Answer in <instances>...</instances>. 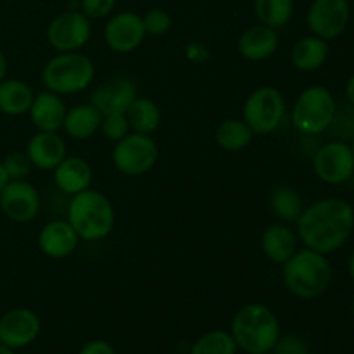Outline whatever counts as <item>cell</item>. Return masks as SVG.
<instances>
[{
  "label": "cell",
  "instance_id": "83f0119b",
  "mask_svg": "<svg viewBox=\"0 0 354 354\" xmlns=\"http://www.w3.org/2000/svg\"><path fill=\"white\" fill-rule=\"evenodd\" d=\"M254 14L265 26L280 30L294 14V0H254Z\"/></svg>",
  "mask_w": 354,
  "mask_h": 354
},
{
  "label": "cell",
  "instance_id": "277c9868",
  "mask_svg": "<svg viewBox=\"0 0 354 354\" xmlns=\"http://www.w3.org/2000/svg\"><path fill=\"white\" fill-rule=\"evenodd\" d=\"M66 213L69 225L82 241H102L114 228V207L99 190L86 189L71 196Z\"/></svg>",
  "mask_w": 354,
  "mask_h": 354
},
{
  "label": "cell",
  "instance_id": "7c38bea8",
  "mask_svg": "<svg viewBox=\"0 0 354 354\" xmlns=\"http://www.w3.org/2000/svg\"><path fill=\"white\" fill-rule=\"evenodd\" d=\"M40 207V194L26 180H9L0 192V209L10 221L30 223L38 216Z\"/></svg>",
  "mask_w": 354,
  "mask_h": 354
},
{
  "label": "cell",
  "instance_id": "8d00e7d4",
  "mask_svg": "<svg viewBox=\"0 0 354 354\" xmlns=\"http://www.w3.org/2000/svg\"><path fill=\"white\" fill-rule=\"evenodd\" d=\"M78 354H116L113 346L107 341H102V339H95V341H90L80 349Z\"/></svg>",
  "mask_w": 354,
  "mask_h": 354
},
{
  "label": "cell",
  "instance_id": "30bf717a",
  "mask_svg": "<svg viewBox=\"0 0 354 354\" xmlns=\"http://www.w3.org/2000/svg\"><path fill=\"white\" fill-rule=\"evenodd\" d=\"M313 171L327 185H344L354 176L351 145L342 140H330L317 149Z\"/></svg>",
  "mask_w": 354,
  "mask_h": 354
},
{
  "label": "cell",
  "instance_id": "2e32d148",
  "mask_svg": "<svg viewBox=\"0 0 354 354\" xmlns=\"http://www.w3.org/2000/svg\"><path fill=\"white\" fill-rule=\"evenodd\" d=\"M80 237L68 220H52L38 234V248L47 258L64 259L78 248Z\"/></svg>",
  "mask_w": 354,
  "mask_h": 354
},
{
  "label": "cell",
  "instance_id": "1f68e13d",
  "mask_svg": "<svg viewBox=\"0 0 354 354\" xmlns=\"http://www.w3.org/2000/svg\"><path fill=\"white\" fill-rule=\"evenodd\" d=\"M2 165L7 173V178L9 180H26V176L30 175L31 168H33L26 151L9 152V154L2 159Z\"/></svg>",
  "mask_w": 354,
  "mask_h": 354
},
{
  "label": "cell",
  "instance_id": "74e56055",
  "mask_svg": "<svg viewBox=\"0 0 354 354\" xmlns=\"http://www.w3.org/2000/svg\"><path fill=\"white\" fill-rule=\"evenodd\" d=\"M346 99H348V104L354 106V75L346 83Z\"/></svg>",
  "mask_w": 354,
  "mask_h": 354
},
{
  "label": "cell",
  "instance_id": "d590c367",
  "mask_svg": "<svg viewBox=\"0 0 354 354\" xmlns=\"http://www.w3.org/2000/svg\"><path fill=\"white\" fill-rule=\"evenodd\" d=\"M185 57L189 59L190 62H206L209 59V50H207L206 45L199 44V41H190L185 47Z\"/></svg>",
  "mask_w": 354,
  "mask_h": 354
},
{
  "label": "cell",
  "instance_id": "484cf974",
  "mask_svg": "<svg viewBox=\"0 0 354 354\" xmlns=\"http://www.w3.org/2000/svg\"><path fill=\"white\" fill-rule=\"evenodd\" d=\"M124 114L131 131L135 133L151 135L161 124V109L154 100L147 97H137Z\"/></svg>",
  "mask_w": 354,
  "mask_h": 354
},
{
  "label": "cell",
  "instance_id": "4dcf8cb0",
  "mask_svg": "<svg viewBox=\"0 0 354 354\" xmlns=\"http://www.w3.org/2000/svg\"><path fill=\"white\" fill-rule=\"evenodd\" d=\"M100 131H102V135L107 138V140L118 142L121 140V138H124L131 131L130 123H128L127 120V114L124 113L104 114L102 121H100Z\"/></svg>",
  "mask_w": 354,
  "mask_h": 354
},
{
  "label": "cell",
  "instance_id": "7a4b0ae2",
  "mask_svg": "<svg viewBox=\"0 0 354 354\" xmlns=\"http://www.w3.org/2000/svg\"><path fill=\"white\" fill-rule=\"evenodd\" d=\"M282 266L283 283L299 299H317L330 287L332 265L327 254L303 248L294 252Z\"/></svg>",
  "mask_w": 354,
  "mask_h": 354
},
{
  "label": "cell",
  "instance_id": "5bb4252c",
  "mask_svg": "<svg viewBox=\"0 0 354 354\" xmlns=\"http://www.w3.org/2000/svg\"><path fill=\"white\" fill-rule=\"evenodd\" d=\"M41 330V322L28 308H14L0 317V342L10 349H21L33 344Z\"/></svg>",
  "mask_w": 354,
  "mask_h": 354
},
{
  "label": "cell",
  "instance_id": "5b68a950",
  "mask_svg": "<svg viewBox=\"0 0 354 354\" xmlns=\"http://www.w3.org/2000/svg\"><path fill=\"white\" fill-rule=\"evenodd\" d=\"M95 78L93 61L80 52H59L47 61L41 71L45 88L57 95H76L85 92Z\"/></svg>",
  "mask_w": 354,
  "mask_h": 354
},
{
  "label": "cell",
  "instance_id": "8992f818",
  "mask_svg": "<svg viewBox=\"0 0 354 354\" xmlns=\"http://www.w3.org/2000/svg\"><path fill=\"white\" fill-rule=\"evenodd\" d=\"M337 102L327 86L311 85L297 95L292 106V124L303 135H320L334 120Z\"/></svg>",
  "mask_w": 354,
  "mask_h": 354
},
{
  "label": "cell",
  "instance_id": "836d02e7",
  "mask_svg": "<svg viewBox=\"0 0 354 354\" xmlns=\"http://www.w3.org/2000/svg\"><path fill=\"white\" fill-rule=\"evenodd\" d=\"M272 351H275V354H310V348L303 337L296 334H287L280 335Z\"/></svg>",
  "mask_w": 354,
  "mask_h": 354
},
{
  "label": "cell",
  "instance_id": "d4e9b609",
  "mask_svg": "<svg viewBox=\"0 0 354 354\" xmlns=\"http://www.w3.org/2000/svg\"><path fill=\"white\" fill-rule=\"evenodd\" d=\"M270 211L279 218L282 223H296L304 209L301 194L290 185H279L272 190L268 197Z\"/></svg>",
  "mask_w": 354,
  "mask_h": 354
},
{
  "label": "cell",
  "instance_id": "603a6c76",
  "mask_svg": "<svg viewBox=\"0 0 354 354\" xmlns=\"http://www.w3.org/2000/svg\"><path fill=\"white\" fill-rule=\"evenodd\" d=\"M328 55H330L328 41L322 40L315 35H308V37H303L294 44L292 52H290V61H292L294 68L299 69V71L313 73L327 62Z\"/></svg>",
  "mask_w": 354,
  "mask_h": 354
},
{
  "label": "cell",
  "instance_id": "f546056e",
  "mask_svg": "<svg viewBox=\"0 0 354 354\" xmlns=\"http://www.w3.org/2000/svg\"><path fill=\"white\" fill-rule=\"evenodd\" d=\"M334 137V140L348 142L354 138V106L346 104V106H337L328 130Z\"/></svg>",
  "mask_w": 354,
  "mask_h": 354
},
{
  "label": "cell",
  "instance_id": "44dd1931",
  "mask_svg": "<svg viewBox=\"0 0 354 354\" xmlns=\"http://www.w3.org/2000/svg\"><path fill=\"white\" fill-rule=\"evenodd\" d=\"M263 254L275 265H283L297 251V235L287 223H273L261 235Z\"/></svg>",
  "mask_w": 354,
  "mask_h": 354
},
{
  "label": "cell",
  "instance_id": "f6af8a7d",
  "mask_svg": "<svg viewBox=\"0 0 354 354\" xmlns=\"http://www.w3.org/2000/svg\"><path fill=\"white\" fill-rule=\"evenodd\" d=\"M353 315H354V299H353Z\"/></svg>",
  "mask_w": 354,
  "mask_h": 354
},
{
  "label": "cell",
  "instance_id": "9c48e42d",
  "mask_svg": "<svg viewBox=\"0 0 354 354\" xmlns=\"http://www.w3.org/2000/svg\"><path fill=\"white\" fill-rule=\"evenodd\" d=\"M92 37L90 17L80 9H69L55 16L47 28V41L57 52H76Z\"/></svg>",
  "mask_w": 354,
  "mask_h": 354
},
{
  "label": "cell",
  "instance_id": "ab89813d",
  "mask_svg": "<svg viewBox=\"0 0 354 354\" xmlns=\"http://www.w3.org/2000/svg\"><path fill=\"white\" fill-rule=\"evenodd\" d=\"M7 182H9V178H7V173H6V169H3L2 161H0V192H2L3 187L7 185Z\"/></svg>",
  "mask_w": 354,
  "mask_h": 354
},
{
  "label": "cell",
  "instance_id": "8fae6325",
  "mask_svg": "<svg viewBox=\"0 0 354 354\" xmlns=\"http://www.w3.org/2000/svg\"><path fill=\"white\" fill-rule=\"evenodd\" d=\"M349 0H313L308 9L306 23L311 35L325 41L337 40L349 26Z\"/></svg>",
  "mask_w": 354,
  "mask_h": 354
},
{
  "label": "cell",
  "instance_id": "e0dca14e",
  "mask_svg": "<svg viewBox=\"0 0 354 354\" xmlns=\"http://www.w3.org/2000/svg\"><path fill=\"white\" fill-rule=\"evenodd\" d=\"M26 154L35 168L50 171L57 168L59 162L68 156V147L57 131H37L28 140Z\"/></svg>",
  "mask_w": 354,
  "mask_h": 354
},
{
  "label": "cell",
  "instance_id": "f35d334b",
  "mask_svg": "<svg viewBox=\"0 0 354 354\" xmlns=\"http://www.w3.org/2000/svg\"><path fill=\"white\" fill-rule=\"evenodd\" d=\"M7 68H9V64H7V57L2 52V48H0V82L7 78Z\"/></svg>",
  "mask_w": 354,
  "mask_h": 354
},
{
  "label": "cell",
  "instance_id": "f1b7e54d",
  "mask_svg": "<svg viewBox=\"0 0 354 354\" xmlns=\"http://www.w3.org/2000/svg\"><path fill=\"white\" fill-rule=\"evenodd\" d=\"M235 351L237 344L230 332L211 330L194 342L190 354H235Z\"/></svg>",
  "mask_w": 354,
  "mask_h": 354
},
{
  "label": "cell",
  "instance_id": "60d3db41",
  "mask_svg": "<svg viewBox=\"0 0 354 354\" xmlns=\"http://www.w3.org/2000/svg\"><path fill=\"white\" fill-rule=\"evenodd\" d=\"M0 354H16V353H14V349H10L9 346H6L0 342Z\"/></svg>",
  "mask_w": 354,
  "mask_h": 354
},
{
  "label": "cell",
  "instance_id": "ac0fdd59",
  "mask_svg": "<svg viewBox=\"0 0 354 354\" xmlns=\"http://www.w3.org/2000/svg\"><path fill=\"white\" fill-rule=\"evenodd\" d=\"M280 38L277 30L265 26V24H254L248 28L237 40V50L248 61H266L279 50Z\"/></svg>",
  "mask_w": 354,
  "mask_h": 354
},
{
  "label": "cell",
  "instance_id": "9a60e30c",
  "mask_svg": "<svg viewBox=\"0 0 354 354\" xmlns=\"http://www.w3.org/2000/svg\"><path fill=\"white\" fill-rule=\"evenodd\" d=\"M137 85L128 76H113L100 83L90 93V104L104 114L127 113L128 107L137 99Z\"/></svg>",
  "mask_w": 354,
  "mask_h": 354
},
{
  "label": "cell",
  "instance_id": "e575fe53",
  "mask_svg": "<svg viewBox=\"0 0 354 354\" xmlns=\"http://www.w3.org/2000/svg\"><path fill=\"white\" fill-rule=\"evenodd\" d=\"M82 12L90 19H102L107 17L116 7V0H80Z\"/></svg>",
  "mask_w": 354,
  "mask_h": 354
},
{
  "label": "cell",
  "instance_id": "cb8c5ba5",
  "mask_svg": "<svg viewBox=\"0 0 354 354\" xmlns=\"http://www.w3.org/2000/svg\"><path fill=\"white\" fill-rule=\"evenodd\" d=\"M35 92L26 82L6 78L0 82V113L7 116H23L30 111Z\"/></svg>",
  "mask_w": 354,
  "mask_h": 354
},
{
  "label": "cell",
  "instance_id": "7402d4cb",
  "mask_svg": "<svg viewBox=\"0 0 354 354\" xmlns=\"http://www.w3.org/2000/svg\"><path fill=\"white\" fill-rule=\"evenodd\" d=\"M100 121H102V113L95 106L90 102L78 104L66 111L62 130L69 138L86 140L93 137L97 130H100Z\"/></svg>",
  "mask_w": 354,
  "mask_h": 354
},
{
  "label": "cell",
  "instance_id": "4fadbf2b",
  "mask_svg": "<svg viewBox=\"0 0 354 354\" xmlns=\"http://www.w3.org/2000/svg\"><path fill=\"white\" fill-rule=\"evenodd\" d=\"M145 28L142 16L131 10H121L107 21L104 28V40L113 52L118 54H130L140 47L145 38Z\"/></svg>",
  "mask_w": 354,
  "mask_h": 354
},
{
  "label": "cell",
  "instance_id": "4316f807",
  "mask_svg": "<svg viewBox=\"0 0 354 354\" xmlns=\"http://www.w3.org/2000/svg\"><path fill=\"white\" fill-rule=\"evenodd\" d=\"M252 137H254V133H252L251 128L248 127L244 120H239V118L221 121L216 128V133H214L216 144L227 152L244 151L252 142Z\"/></svg>",
  "mask_w": 354,
  "mask_h": 354
},
{
  "label": "cell",
  "instance_id": "6da1fadb",
  "mask_svg": "<svg viewBox=\"0 0 354 354\" xmlns=\"http://www.w3.org/2000/svg\"><path fill=\"white\" fill-rule=\"evenodd\" d=\"M297 237L304 248L322 254L339 251L354 230V207L339 197H327L304 206L296 221Z\"/></svg>",
  "mask_w": 354,
  "mask_h": 354
},
{
  "label": "cell",
  "instance_id": "52a82bcc",
  "mask_svg": "<svg viewBox=\"0 0 354 354\" xmlns=\"http://www.w3.org/2000/svg\"><path fill=\"white\" fill-rule=\"evenodd\" d=\"M286 97L275 86H259L252 90L242 107V120L254 135H270L286 118Z\"/></svg>",
  "mask_w": 354,
  "mask_h": 354
},
{
  "label": "cell",
  "instance_id": "ba28073f",
  "mask_svg": "<svg viewBox=\"0 0 354 354\" xmlns=\"http://www.w3.org/2000/svg\"><path fill=\"white\" fill-rule=\"evenodd\" d=\"M159 158V151L151 135L130 131L124 138L116 142L113 149V165L120 173L138 176L151 171Z\"/></svg>",
  "mask_w": 354,
  "mask_h": 354
},
{
  "label": "cell",
  "instance_id": "3957f363",
  "mask_svg": "<svg viewBox=\"0 0 354 354\" xmlns=\"http://www.w3.org/2000/svg\"><path fill=\"white\" fill-rule=\"evenodd\" d=\"M230 334L244 353H270L280 337L279 318L265 304H245L235 313Z\"/></svg>",
  "mask_w": 354,
  "mask_h": 354
},
{
  "label": "cell",
  "instance_id": "7bdbcfd3",
  "mask_svg": "<svg viewBox=\"0 0 354 354\" xmlns=\"http://www.w3.org/2000/svg\"><path fill=\"white\" fill-rule=\"evenodd\" d=\"M349 145H351V152H353V158H354V138H353L351 144H349Z\"/></svg>",
  "mask_w": 354,
  "mask_h": 354
},
{
  "label": "cell",
  "instance_id": "ee69618b",
  "mask_svg": "<svg viewBox=\"0 0 354 354\" xmlns=\"http://www.w3.org/2000/svg\"><path fill=\"white\" fill-rule=\"evenodd\" d=\"M251 354H270V353H251Z\"/></svg>",
  "mask_w": 354,
  "mask_h": 354
},
{
  "label": "cell",
  "instance_id": "b9f144b4",
  "mask_svg": "<svg viewBox=\"0 0 354 354\" xmlns=\"http://www.w3.org/2000/svg\"><path fill=\"white\" fill-rule=\"evenodd\" d=\"M349 275H351V279H353V282H354V252L351 254V259H349Z\"/></svg>",
  "mask_w": 354,
  "mask_h": 354
},
{
  "label": "cell",
  "instance_id": "d6a6232c",
  "mask_svg": "<svg viewBox=\"0 0 354 354\" xmlns=\"http://www.w3.org/2000/svg\"><path fill=\"white\" fill-rule=\"evenodd\" d=\"M142 23H144L145 33L152 35V37H161L166 35L173 26V19L165 9H149L147 12L142 16Z\"/></svg>",
  "mask_w": 354,
  "mask_h": 354
},
{
  "label": "cell",
  "instance_id": "ffe728a7",
  "mask_svg": "<svg viewBox=\"0 0 354 354\" xmlns=\"http://www.w3.org/2000/svg\"><path fill=\"white\" fill-rule=\"evenodd\" d=\"M93 182V171L88 161L83 158L66 156L54 169V183L66 196H75L90 189Z\"/></svg>",
  "mask_w": 354,
  "mask_h": 354
},
{
  "label": "cell",
  "instance_id": "d6986e66",
  "mask_svg": "<svg viewBox=\"0 0 354 354\" xmlns=\"http://www.w3.org/2000/svg\"><path fill=\"white\" fill-rule=\"evenodd\" d=\"M66 111L68 109H66L62 97L45 88L44 92L35 93L28 114L38 131H57L64 123Z\"/></svg>",
  "mask_w": 354,
  "mask_h": 354
}]
</instances>
